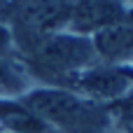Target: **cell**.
<instances>
[{
	"label": "cell",
	"mask_w": 133,
	"mask_h": 133,
	"mask_svg": "<svg viewBox=\"0 0 133 133\" xmlns=\"http://www.w3.org/2000/svg\"><path fill=\"white\" fill-rule=\"evenodd\" d=\"M122 2H124V0H122Z\"/></svg>",
	"instance_id": "12"
},
{
	"label": "cell",
	"mask_w": 133,
	"mask_h": 133,
	"mask_svg": "<svg viewBox=\"0 0 133 133\" xmlns=\"http://www.w3.org/2000/svg\"><path fill=\"white\" fill-rule=\"evenodd\" d=\"M68 91L87 98V101H94V103H115L124 96H129L133 87V79L129 77L126 68H117V65H91V68H84L79 72H72V75H65L61 79Z\"/></svg>",
	"instance_id": "3"
},
{
	"label": "cell",
	"mask_w": 133,
	"mask_h": 133,
	"mask_svg": "<svg viewBox=\"0 0 133 133\" xmlns=\"http://www.w3.org/2000/svg\"><path fill=\"white\" fill-rule=\"evenodd\" d=\"M21 105L40 117L51 129H63L68 133H105L108 110L98 108L68 89H33L26 91Z\"/></svg>",
	"instance_id": "2"
},
{
	"label": "cell",
	"mask_w": 133,
	"mask_h": 133,
	"mask_svg": "<svg viewBox=\"0 0 133 133\" xmlns=\"http://www.w3.org/2000/svg\"><path fill=\"white\" fill-rule=\"evenodd\" d=\"M98 61H108V65L131 61L133 58V12L122 16L119 21L101 28L91 35Z\"/></svg>",
	"instance_id": "6"
},
{
	"label": "cell",
	"mask_w": 133,
	"mask_h": 133,
	"mask_svg": "<svg viewBox=\"0 0 133 133\" xmlns=\"http://www.w3.org/2000/svg\"><path fill=\"white\" fill-rule=\"evenodd\" d=\"M14 47L23 54V58L35 65L42 75H49L54 79H63L65 75L79 72L84 68H91L98 63L96 49L91 37L75 35V33H23L12 30Z\"/></svg>",
	"instance_id": "1"
},
{
	"label": "cell",
	"mask_w": 133,
	"mask_h": 133,
	"mask_svg": "<svg viewBox=\"0 0 133 133\" xmlns=\"http://www.w3.org/2000/svg\"><path fill=\"white\" fill-rule=\"evenodd\" d=\"M14 49V37H12V28L5 26L0 21V58H7Z\"/></svg>",
	"instance_id": "9"
},
{
	"label": "cell",
	"mask_w": 133,
	"mask_h": 133,
	"mask_svg": "<svg viewBox=\"0 0 133 133\" xmlns=\"http://www.w3.org/2000/svg\"><path fill=\"white\" fill-rule=\"evenodd\" d=\"M108 115L117 117L119 124H124V126L133 129V96H124V98L115 101L112 108L108 110Z\"/></svg>",
	"instance_id": "8"
},
{
	"label": "cell",
	"mask_w": 133,
	"mask_h": 133,
	"mask_svg": "<svg viewBox=\"0 0 133 133\" xmlns=\"http://www.w3.org/2000/svg\"><path fill=\"white\" fill-rule=\"evenodd\" d=\"M23 94H26V77L21 68H16L7 58H0V101H9Z\"/></svg>",
	"instance_id": "7"
},
{
	"label": "cell",
	"mask_w": 133,
	"mask_h": 133,
	"mask_svg": "<svg viewBox=\"0 0 133 133\" xmlns=\"http://www.w3.org/2000/svg\"><path fill=\"white\" fill-rule=\"evenodd\" d=\"M126 14L129 9L124 7L122 0H75L68 21V33L89 37Z\"/></svg>",
	"instance_id": "5"
},
{
	"label": "cell",
	"mask_w": 133,
	"mask_h": 133,
	"mask_svg": "<svg viewBox=\"0 0 133 133\" xmlns=\"http://www.w3.org/2000/svg\"><path fill=\"white\" fill-rule=\"evenodd\" d=\"M72 5L75 0H12L7 21L14 23V30L23 33H61L68 28Z\"/></svg>",
	"instance_id": "4"
},
{
	"label": "cell",
	"mask_w": 133,
	"mask_h": 133,
	"mask_svg": "<svg viewBox=\"0 0 133 133\" xmlns=\"http://www.w3.org/2000/svg\"><path fill=\"white\" fill-rule=\"evenodd\" d=\"M0 133H9V131H5V129H0Z\"/></svg>",
	"instance_id": "11"
},
{
	"label": "cell",
	"mask_w": 133,
	"mask_h": 133,
	"mask_svg": "<svg viewBox=\"0 0 133 133\" xmlns=\"http://www.w3.org/2000/svg\"><path fill=\"white\" fill-rule=\"evenodd\" d=\"M9 5H12V0H0V21H2V23H5L7 16H9Z\"/></svg>",
	"instance_id": "10"
}]
</instances>
